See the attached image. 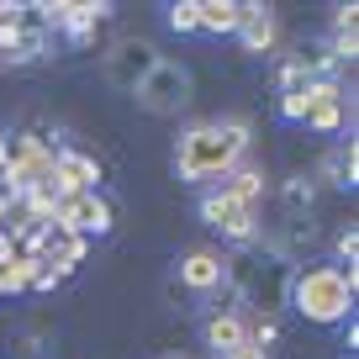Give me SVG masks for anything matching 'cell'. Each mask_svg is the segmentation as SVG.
Masks as SVG:
<instances>
[{"mask_svg":"<svg viewBox=\"0 0 359 359\" xmlns=\"http://www.w3.org/2000/svg\"><path fill=\"white\" fill-rule=\"evenodd\" d=\"M248 148V122L243 116H227V122H196L180 133L175 143V175L201 185V180H217V175H233L238 158Z\"/></svg>","mask_w":359,"mask_h":359,"instance_id":"1","label":"cell"},{"mask_svg":"<svg viewBox=\"0 0 359 359\" xmlns=\"http://www.w3.org/2000/svg\"><path fill=\"white\" fill-rule=\"evenodd\" d=\"M291 306L306 323H344L348 306H354V280H348L338 264H312L302 275H291Z\"/></svg>","mask_w":359,"mask_h":359,"instance_id":"2","label":"cell"},{"mask_svg":"<svg viewBox=\"0 0 359 359\" xmlns=\"http://www.w3.org/2000/svg\"><path fill=\"white\" fill-rule=\"evenodd\" d=\"M0 180H6L11 201H16V196H27V191H37V185H48V180H53V148H48L37 133L11 137V154H6Z\"/></svg>","mask_w":359,"mask_h":359,"instance_id":"3","label":"cell"},{"mask_svg":"<svg viewBox=\"0 0 359 359\" xmlns=\"http://www.w3.org/2000/svg\"><path fill=\"white\" fill-rule=\"evenodd\" d=\"M133 95H137V106H143V111L175 116V111H185V106H191V69L175 64V58H158Z\"/></svg>","mask_w":359,"mask_h":359,"instance_id":"4","label":"cell"},{"mask_svg":"<svg viewBox=\"0 0 359 359\" xmlns=\"http://www.w3.org/2000/svg\"><path fill=\"white\" fill-rule=\"evenodd\" d=\"M201 217L217 227V233H227L233 243H254L259 238V206L238 201L233 191H206L201 196Z\"/></svg>","mask_w":359,"mask_h":359,"instance_id":"5","label":"cell"},{"mask_svg":"<svg viewBox=\"0 0 359 359\" xmlns=\"http://www.w3.org/2000/svg\"><path fill=\"white\" fill-rule=\"evenodd\" d=\"M53 227L58 233H74V238H106L116 227V217H111V201H101L95 191H79V196H64V201H58Z\"/></svg>","mask_w":359,"mask_h":359,"instance_id":"6","label":"cell"},{"mask_svg":"<svg viewBox=\"0 0 359 359\" xmlns=\"http://www.w3.org/2000/svg\"><path fill=\"white\" fill-rule=\"evenodd\" d=\"M154 64H158L154 43H143V37H122V43L101 58V74H106V85H116V90H127V95H133Z\"/></svg>","mask_w":359,"mask_h":359,"instance_id":"7","label":"cell"},{"mask_svg":"<svg viewBox=\"0 0 359 359\" xmlns=\"http://www.w3.org/2000/svg\"><path fill=\"white\" fill-rule=\"evenodd\" d=\"M37 11H43L48 27H64L69 37H79V43H85V37L95 32V22H101L111 6H106V0H58V6H37Z\"/></svg>","mask_w":359,"mask_h":359,"instance_id":"8","label":"cell"},{"mask_svg":"<svg viewBox=\"0 0 359 359\" xmlns=\"http://www.w3.org/2000/svg\"><path fill=\"white\" fill-rule=\"evenodd\" d=\"M101 180V164L90 154H74V148H58L53 154V191L58 196H79V191H95Z\"/></svg>","mask_w":359,"mask_h":359,"instance_id":"9","label":"cell"},{"mask_svg":"<svg viewBox=\"0 0 359 359\" xmlns=\"http://www.w3.org/2000/svg\"><path fill=\"white\" fill-rule=\"evenodd\" d=\"M243 291L254 296V302L264 306V317H269L275 306L285 302V291H291V275H285L280 259H275V264H264V269H259V264H243Z\"/></svg>","mask_w":359,"mask_h":359,"instance_id":"10","label":"cell"},{"mask_svg":"<svg viewBox=\"0 0 359 359\" xmlns=\"http://www.w3.org/2000/svg\"><path fill=\"white\" fill-rule=\"evenodd\" d=\"M180 280L191 285V291H217L227 280V259L212 254V248H191V254L180 259Z\"/></svg>","mask_w":359,"mask_h":359,"instance_id":"11","label":"cell"},{"mask_svg":"<svg viewBox=\"0 0 359 359\" xmlns=\"http://www.w3.org/2000/svg\"><path fill=\"white\" fill-rule=\"evenodd\" d=\"M275 11L269 6H243V22H238V37H243V48L248 53H269L275 48Z\"/></svg>","mask_w":359,"mask_h":359,"instance_id":"12","label":"cell"},{"mask_svg":"<svg viewBox=\"0 0 359 359\" xmlns=\"http://www.w3.org/2000/svg\"><path fill=\"white\" fill-rule=\"evenodd\" d=\"M248 338V323H243V312H217V317H206V348H217V359L222 354H233L238 344Z\"/></svg>","mask_w":359,"mask_h":359,"instance_id":"13","label":"cell"},{"mask_svg":"<svg viewBox=\"0 0 359 359\" xmlns=\"http://www.w3.org/2000/svg\"><path fill=\"white\" fill-rule=\"evenodd\" d=\"M243 6L238 0H196V32H238Z\"/></svg>","mask_w":359,"mask_h":359,"instance_id":"14","label":"cell"},{"mask_svg":"<svg viewBox=\"0 0 359 359\" xmlns=\"http://www.w3.org/2000/svg\"><path fill=\"white\" fill-rule=\"evenodd\" d=\"M323 175H327V185H338V191H354V180H359V148H354V137L323 158Z\"/></svg>","mask_w":359,"mask_h":359,"instance_id":"15","label":"cell"},{"mask_svg":"<svg viewBox=\"0 0 359 359\" xmlns=\"http://www.w3.org/2000/svg\"><path fill=\"white\" fill-rule=\"evenodd\" d=\"M43 48H48V32H43V27H22V37L0 53V64H32V58H43Z\"/></svg>","mask_w":359,"mask_h":359,"instance_id":"16","label":"cell"},{"mask_svg":"<svg viewBox=\"0 0 359 359\" xmlns=\"http://www.w3.org/2000/svg\"><path fill=\"white\" fill-rule=\"evenodd\" d=\"M306 122H312L317 133H338V127H344V95H327V101H317Z\"/></svg>","mask_w":359,"mask_h":359,"instance_id":"17","label":"cell"},{"mask_svg":"<svg viewBox=\"0 0 359 359\" xmlns=\"http://www.w3.org/2000/svg\"><path fill=\"white\" fill-rule=\"evenodd\" d=\"M43 269H48V264H43L37 254H16V259H11V291H27Z\"/></svg>","mask_w":359,"mask_h":359,"instance_id":"18","label":"cell"},{"mask_svg":"<svg viewBox=\"0 0 359 359\" xmlns=\"http://www.w3.org/2000/svg\"><path fill=\"white\" fill-rule=\"evenodd\" d=\"M222 191H233L238 201H254V206H259V196H264V175H254V169H238L233 185H222Z\"/></svg>","mask_w":359,"mask_h":359,"instance_id":"19","label":"cell"},{"mask_svg":"<svg viewBox=\"0 0 359 359\" xmlns=\"http://www.w3.org/2000/svg\"><path fill=\"white\" fill-rule=\"evenodd\" d=\"M312 196H317V185L306 175H296L291 185H285V206H291V212H302V206H312Z\"/></svg>","mask_w":359,"mask_h":359,"instance_id":"20","label":"cell"},{"mask_svg":"<svg viewBox=\"0 0 359 359\" xmlns=\"http://www.w3.org/2000/svg\"><path fill=\"white\" fill-rule=\"evenodd\" d=\"M169 27L175 32H196V0H175L169 6Z\"/></svg>","mask_w":359,"mask_h":359,"instance_id":"21","label":"cell"},{"mask_svg":"<svg viewBox=\"0 0 359 359\" xmlns=\"http://www.w3.org/2000/svg\"><path fill=\"white\" fill-rule=\"evenodd\" d=\"M333 248H338V259H348V269H354V254H359V233H354V222L338 233V243H333Z\"/></svg>","mask_w":359,"mask_h":359,"instance_id":"22","label":"cell"},{"mask_svg":"<svg viewBox=\"0 0 359 359\" xmlns=\"http://www.w3.org/2000/svg\"><path fill=\"white\" fill-rule=\"evenodd\" d=\"M354 22H359V6H338V16H333V32H354Z\"/></svg>","mask_w":359,"mask_h":359,"instance_id":"23","label":"cell"},{"mask_svg":"<svg viewBox=\"0 0 359 359\" xmlns=\"http://www.w3.org/2000/svg\"><path fill=\"white\" fill-rule=\"evenodd\" d=\"M222 359H269V348H259V344H248V338H243V344H238L233 354H222Z\"/></svg>","mask_w":359,"mask_h":359,"instance_id":"24","label":"cell"},{"mask_svg":"<svg viewBox=\"0 0 359 359\" xmlns=\"http://www.w3.org/2000/svg\"><path fill=\"white\" fill-rule=\"evenodd\" d=\"M0 296H11V259H0Z\"/></svg>","mask_w":359,"mask_h":359,"instance_id":"25","label":"cell"},{"mask_svg":"<svg viewBox=\"0 0 359 359\" xmlns=\"http://www.w3.org/2000/svg\"><path fill=\"white\" fill-rule=\"evenodd\" d=\"M11 206H16L11 196H0V233H6V222H11Z\"/></svg>","mask_w":359,"mask_h":359,"instance_id":"26","label":"cell"},{"mask_svg":"<svg viewBox=\"0 0 359 359\" xmlns=\"http://www.w3.org/2000/svg\"><path fill=\"white\" fill-rule=\"evenodd\" d=\"M6 154H11V137L0 133V169H6Z\"/></svg>","mask_w":359,"mask_h":359,"instance_id":"27","label":"cell"},{"mask_svg":"<svg viewBox=\"0 0 359 359\" xmlns=\"http://www.w3.org/2000/svg\"><path fill=\"white\" fill-rule=\"evenodd\" d=\"M0 16H11V0H0Z\"/></svg>","mask_w":359,"mask_h":359,"instance_id":"28","label":"cell"}]
</instances>
